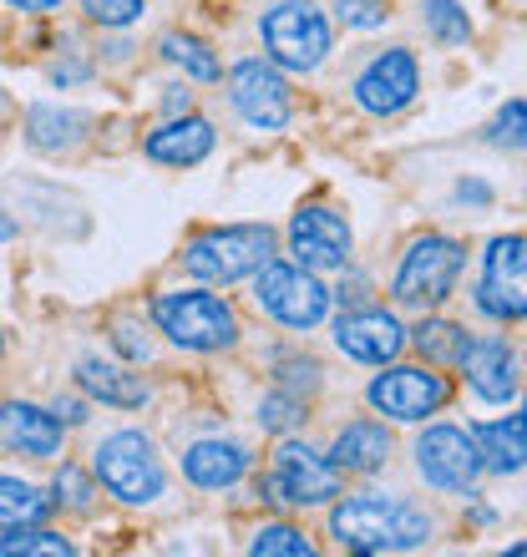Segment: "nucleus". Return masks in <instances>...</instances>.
I'll return each instance as SVG.
<instances>
[{
  "mask_svg": "<svg viewBox=\"0 0 527 557\" xmlns=\"http://www.w3.org/2000/svg\"><path fill=\"white\" fill-rule=\"evenodd\" d=\"M249 553H254V557H264V553L309 557V553H315V543H309V537H305V532H299V528H290V522H269V528H259V532H254Z\"/></svg>",
  "mask_w": 527,
  "mask_h": 557,
  "instance_id": "obj_29",
  "label": "nucleus"
},
{
  "mask_svg": "<svg viewBox=\"0 0 527 557\" xmlns=\"http://www.w3.org/2000/svg\"><path fill=\"white\" fill-rule=\"evenodd\" d=\"M91 471H97V482L118 502H127V507L158 502L162 486H168L158 446H152L143 431H112V436L97 446V456H91Z\"/></svg>",
  "mask_w": 527,
  "mask_h": 557,
  "instance_id": "obj_4",
  "label": "nucleus"
},
{
  "mask_svg": "<svg viewBox=\"0 0 527 557\" xmlns=\"http://www.w3.org/2000/svg\"><path fill=\"white\" fill-rule=\"evenodd\" d=\"M527 421L523 416H507V421H492V425H471V441L482 451V467L487 471H523V456H527Z\"/></svg>",
  "mask_w": 527,
  "mask_h": 557,
  "instance_id": "obj_22",
  "label": "nucleus"
},
{
  "mask_svg": "<svg viewBox=\"0 0 527 557\" xmlns=\"http://www.w3.org/2000/svg\"><path fill=\"white\" fill-rule=\"evenodd\" d=\"M416 471H421L426 486L437 492H467L477 476H482V451L471 441V425H426L421 441H416Z\"/></svg>",
  "mask_w": 527,
  "mask_h": 557,
  "instance_id": "obj_10",
  "label": "nucleus"
},
{
  "mask_svg": "<svg viewBox=\"0 0 527 557\" xmlns=\"http://www.w3.org/2000/svg\"><path fill=\"white\" fill-rule=\"evenodd\" d=\"M91 497H97V486H91V476L82 467H66L57 471V502L61 507H72V512H91Z\"/></svg>",
  "mask_w": 527,
  "mask_h": 557,
  "instance_id": "obj_31",
  "label": "nucleus"
},
{
  "mask_svg": "<svg viewBox=\"0 0 527 557\" xmlns=\"http://www.w3.org/2000/svg\"><path fill=\"white\" fill-rule=\"evenodd\" d=\"M456 198L462 203H492V188L487 183H456Z\"/></svg>",
  "mask_w": 527,
  "mask_h": 557,
  "instance_id": "obj_38",
  "label": "nucleus"
},
{
  "mask_svg": "<svg viewBox=\"0 0 527 557\" xmlns=\"http://www.w3.org/2000/svg\"><path fill=\"white\" fill-rule=\"evenodd\" d=\"M162 57L173 61V66H183L193 82H219L223 76L213 46L198 41V36H188V30H168V36H162Z\"/></svg>",
  "mask_w": 527,
  "mask_h": 557,
  "instance_id": "obj_25",
  "label": "nucleus"
},
{
  "mask_svg": "<svg viewBox=\"0 0 527 557\" xmlns=\"http://www.w3.org/2000/svg\"><path fill=\"white\" fill-rule=\"evenodd\" d=\"M523 234L492 238L482 259V284H477V309L492 320H523L527 299H523Z\"/></svg>",
  "mask_w": 527,
  "mask_h": 557,
  "instance_id": "obj_14",
  "label": "nucleus"
},
{
  "mask_svg": "<svg viewBox=\"0 0 527 557\" xmlns=\"http://www.w3.org/2000/svg\"><path fill=\"white\" fill-rule=\"evenodd\" d=\"M87 76H91L87 61H66V66H57V72H51V82H57V87H76V82H87Z\"/></svg>",
  "mask_w": 527,
  "mask_h": 557,
  "instance_id": "obj_37",
  "label": "nucleus"
},
{
  "mask_svg": "<svg viewBox=\"0 0 527 557\" xmlns=\"http://www.w3.org/2000/svg\"><path fill=\"white\" fill-rule=\"evenodd\" d=\"M406 339H416V350H421L431 366H456L471 335L452 320H421L416 324V335H406Z\"/></svg>",
  "mask_w": 527,
  "mask_h": 557,
  "instance_id": "obj_26",
  "label": "nucleus"
},
{
  "mask_svg": "<svg viewBox=\"0 0 527 557\" xmlns=\"http://www.w3.org/2000/svg\"><path fill=\"white\" fill-rule=\"evenodd\" d=\"M82 11H87V21H97L102 30H122V26H132L147 5L143 0H82Z\"/></svg>",
  "mask_w": 527,
  "mask_h": 557,
  "instance_id": "obj_32",
  "label": "nucleus"
},
{
  "mask_svg": "<svg viewBox=\"0 0 527 557\" xmlns=\"http://www.w3.org/2000/svg\"><path fill=\"white\" fill-rule=\"evenodd\" d=\"M183 476L204 492H223V486H238L249 476V446L238 441H223V436H204L193 441L183 451Z\"/></svg>",
  "mask_w": 527,
  "mask_h": 557,
  "instance_id": "obj_18",
  "label": "nucleus"
},
{
  "mask_svg": "<svg viewBox=\"0 0 527 557\" xmlns=\"http://www.w3.org/2000/svg\"><path fill=\"white\" fill-rule=\"evenodd\" d=\"M76 381H82L87 396H97L102 406H118V411H137V406H147L143 375H132V370L112 366V360H97V355H87V360L76 366Z\"/></svg>",
  "mask_w": 527,
  "mask_h": 557,
  "instance_id": "obj_21",
  "label": "nucleus"
},
{
  "mask_svg": "<svg viewBox=\"0 0 527 557\" xmlns=\"http://www.w3.org/2000/svg\"><path fill=\"white\" fill-rule=\"evenodd\" d=\"M315 385H320V366H315V360H299V355H294V360L279 366V391L305 396V391H315Z\"/></svg>",
  "mask_w": 527,
  "mask_h": 557,
  "instance_id": "obj_34",
  "label": "nucleus"
},
{
  "mask_svg": "<svg viewBox=\"0 0 527 557\" xmlns=\"http://www.w3.org/2000/svg\"><path fill=\"white\" fill-rule=\"evenodd\" d=\"M355 107L370 112V117H395V112H406L416 102V91H421V66L410 51L391 46L381 57H370L355 76Z\"/></svg>",
  "mask_w": 527,
  "mask_h": 557,
  "instance_id": "obj_12",
  "label": "nucleus"
},
{
  "mask_svg": "<svg viewBox=\"0 0 527 557\" xmlns=\"http://www.w3.org/2000/svg\"><path fill=\"white\" fill-rule=\"evenodd\" d=\"M51 512V502L41 497V486L21 482V476H5L0 471V528H26V522H41Z\"/></svg>",
  "mask_w": 527,
  "mask_h": 557,
  "instance_id": "obj_24",
  "label": "nucleus"
},
{
  "mask_svg": "<svg viewBox=\"0 0 527 557\" xmlns=\"http://www.w3.org/2000/svg\"><path fill=\"white\" fill-rule=\"evenodd\" d=\"M254 299H259L264 314L279 320L284 330H315V324H324L335 294L324 289L315 269L274 264V259H269V264L259 269V278H254Z\"/></svg>",
  "mask_w": 527,
  "mask_h": 557,
  "instance_id": "obj_7",
  "label": "nucleus"
},
{
  "mask_svg": "<svg viewBox=\"0 0 527 557\" xmlns=\"http://www.w3.org/2000/svg\"><path fill=\"white\" fill-rule=\"evenodd\" d=\"M421 11H426V30H431L437 46H467L471 41V21L456 0H426Z\"/></svg>",
  "mask_w": 527,
  "mask_h": 557,
  "instance_id": "obj_28",
  "label": "nucleus"
},
{
  "mask_svg": "<svg viewBox=\"0 0 527 557\" xmlns=\"http://www.w3.org/2000/svg\"><path fill=\"white\" fill-rule=\"evenodd\" d=\"M213 127H208L204 117H173V122H162L158 133L147 137V158L152 162H162V168H193V162H204L208 152H213Z\"/></svg>",
  "mask_w": 527,
  "mask_h": 557,
  "instance_id": "obj_19",
  "label": "nucleus"
},
{
  "mask_svg": "<svg viewBox=\"0 0 527 557\" xmlns=\"http://www.w3.org/2000/svg\"><path fill=\"white\" fill-rule=\"evenodd\" d=\"M259 36L269 46V61L284 72H315L330 57V21L315 0H274L259 15Z\"/></svg>",
  "mask_w": 527,
  "mask_h": 557,
  "instance_id": "obj_5",
  "label": "nucleus"
},
{
  "mask_svg": "<svg viewBox=\"0 0 527 557\" xmlns=\"http://www.w3.org/2000/svg\"><path fill=\"white\" fill-rule=\"evenodd\" d=\"M431 512L406 497H385V492H366V497H345L330 512V537L345 553H416L431 543Z\"/></svg>",
  "mask_w": 527,
  "mask_h": 557,
  "instance_id": "obj_1",
  "label": "nucleus"
},
{
  "mask_svg": "<svg viewBox=\"0 0 527 557\" xmlns=\"http://www.w3.org/2000/svg\"><path fill=\"white\" fill-rule=\"evenodd\" d=\"M274 259V228L269 223H234V228H208L183 249V269L204 284H234L259 274Z\"/></svg>",
  "mask_w": 527,
  "mask_h": 557,
  "instance_id": "obj_3",
  "label": "nucleus"
},
{
  "mask_svg": "<svg viewBox=\"0 0 527 557\" xmlns=\"http://www.w3.org/2000/svg\"><path fill=\"white\" fill-rule=\"evenodd\" d=\"M0 553L5 557H72L76 547L61 537V532H46L36 528V522H26V528H11V537H0Z\"/></svg>",
  "mask_w": 527,
  "mask_h": 557,
  "instance_id": "obj_27",
  "label": "nucleus"
},
{
  "mask_svg": "<svg viewBox=\"0 0 527 557\" xmlns=\"http://www.w3.org/2000/svg\"><path fill=\"white\" fill-rule=\"evenodd\" d=\"M290 253L299 269H345L351 264V223L335 208L305 203L290 219Z\"/></svg>",
  "mask_w": 527,
  "mask_h": 557,
  "instance_id": "obj_13",
  "label": "nucleus"
},
{
  "mask_svg": "<svg viewBox=\"0 0 527 557\" xmlns=\"http://www.w3.org/2000/svg\"><path fill=\"white\" fill-rule=\"evenodd\" d=\"M462 264H467V253H462V244L446 234H426L416 238L406 249V259H401V269H395V305L401 309H437L452 299L456 278H462Z\"/></svg>",
  "mask_w": 527,
  "mask_h": 557,
  "instance_id": "obj_6",
  "label": "nucleus"
},
{
  "mask_svg": "<svg viewBox=\"0 0 527 557\" xmlns=\"http://www.w3.org/2000/svg\"><path fill=\"white\" fill-rule=\"evenodd\" d=\"M26 133H30V147H41V152H66V147H76V143H82V133H87V112L30 107Z\"/></svg>",
  "mask_w": 527,
  "mask_h": 557,
  "instance_id": "obj_23",
  "label": "nucleus"
},
{
  "mask_svg": "<svg viewBox=\"0 0 527 557\" xmlns=\"http://www.w3.org/2000/svg\"><path fill=\"white\" fill-rule=\"evenodd\" d=\"M456 366L467 370V385L492 406H507L517 396V350L498 335H477L467 339V350Z\"/></svg>",
  "mask_w": 527,
  "mask_h": 557,
  "instance_id": "obj_16",
  "label": "nucleus"
},
{
  "mask_svg": "<svg viewBox=\"0 0 527 557\" xmlns=\"http://www.w3.org/2000/svg\"><path fill=\"white\" fill-rule=\"evenodd\" d=\"M523 117H527V107L513 97V102L498 112V122H492V143L498 147H523Z\"/></svg>",
  "mask_w": 527,
  "mask_h": 557,
  "instance_id": "obj_35",
  "label": "nucleus"
},
{
  "mask_svg": "<svg viewBox=\"0 0 527 557\" xmlns=\"http://www.w3.org/2000/svg\"><path fill=\"white\" fill-rule=\"evenodd\" d=\"M335 345H340V355H351L360 366H391L395 355L406 350V324L395 320L391 309L355 305L351 314H340Z\"/></svg>",
  "mask_w": 527,
  "mask_h": 557,
  "instance_id": "obj_15",
  "label": "nucleus"
},
{
  "mask_svg": "<svg viewBox=\"0 0 527 557\" xmlns=\"http://www.w3.org/2000/svg\"><path fill=\"white\" fill-rule=\"evenodd\" d=\"M391 451H395V441L381 421H351L335 436V446H330V461H335L340 471L366 476V471H381L385 461H391Z\"/></svg>",
  "mask_w": 527,
  "mask_h": 557,
  "instance_id": "obj_20",
  "label": "nucleus"
},
{
  "mask_svg": "<svg viewBox=\"0 0 527 557\" xmlns=\"http://www.w3.org/2000/svg\"><path fill=\"white\" fill-rule=\"evenodd\" d=\"M188 107H193L188 87H168V112H188Z\"/></svg>",
  "mask_w": 527,
  "mask_h": 557,
  "instance_id": "obj_40",
  "label": "nucleus"
},
{
  "mask_svg": "<svg viewBox=\"0 0 527 557\" xmlns=\"http://www.w3.org/2000/svg\"><path fill=\"white\" fill-rule=\"evenodd\" d=\"M229 102H234V112L249 122L254 133H279L294 117L290 82L279 76V66H269L259 57L238 61L234 72H229Z\"/></svg>",
  "mask_w": 527,
  "mask_h": 557,
  "instance_id": "obj_9",
  "label": "nucleus"
},
{
  "mask_svg": "<svg viewBox=\"0 0 527 557\" xmlns=\"http://www.w3.org/2000/svg\"><path fill=\"white\" fill-rule=\"evenodd\" d=\"M299 421H305V396H294V391H269V396L259 400V425L264 431L284 436V431H294Z\"/></svg>",
  "mask_w": 527,
  "mask_h": 557,
  "instance_id": "obj_30",
  "label": "nucleus"
},
{
  "mask_svg": "<svg viewBox=\"0 0 527 557\" xmlns=\"http://www.w3.org/2000/svg\"><path fill=\"white\" fill-rule=\"evenodd\" d=\"M152 320L177 350H198V355H213V350H229L238 339V314L229 299L208 289H173V294H158L152 305Z\"/></svg>",
  "mask_w": 527,
  "mask_h": 557,
  "instance_id": "obj_2",
  "label": "nucleus"
},
{
  "mask_svg": "<svg viewBox=\"0 0 527 557\" xmlns=\"http://www.w3.org/2000/svg\"><path fill=\"white\" fill-rule=\"evenodd\" d=\"M15 11H30V15H46V11H61V0H11Z\"/></svg>",
  "mask_w": 527,
  "mask_h": 557,
  "instance_id": "obj_39",
  "label": "nucleus"
},
{
  "mask_svg": "<svg viewBox=\"0 0 527 557\" xmlns=\"http://www.w3.org/2000/svg\"><path fill=\"white\" fill-rule=\"evenodd\" d=\"M0 355H5V339H0Z\"/></svg>",
  "mask_w": 527,
  "mask_h": 557,
  "instance_id": "obj_42",
  "label": "nucleus"
},
{
  "mask_svg": "<svg viewBox=\"0 0 527 557\" xmlns=\"http://www.w3.org/2000/svg\"><path fill=\"white\" fill-rule=\"evenodd\" d=\"M51 416H57V421L61 425H82V421H87V406H82V400H76V396H66V400H51Z\"/></svg>",
  "mask_w": 527,
  "mask_h": 557,
  "instance_id": "obj_36",
  "label": "nucleus"
},
{
  "mask_svg": "<svg viewBox=\"0 0 527 557\" xmlns=\"http://www.w3.org/2000/svg\"><path fill=\"white\" fill-rule=\"evenodd\" d=\"M366 400L391 421H426L452 400V381L437 375L431 366H391L385 375L370 381Z\"/></svg>",
  "mask_w": 527,
  "mask_h": 557,
  "instance_id": "obj_11",
  "label": "nucleus"
},
{
  "mask_svg": "<svg viewBox=\"0 0 527 557\" xmlns=\"http://www.w3.org/2000/svg\"><path fill=\"white\" fill-rule=\"evenodd\" d=\"M61 436H66V425L46 406H30V400H5L0 406V446L5 451L46 461V456H61Z\"/></svg>",
  "mask_w": 527,
  "mask_h": 557,
  "instance_id": "obj_17",
  "label": "nucleus"
},
{
  "mask_svg": "<svg viewBox=\"0 0 527 557\" xmlns=\"http://www.w3.org/2000/svg\"><path fill=\"white\" fill-rule=\"evenodd\" d=\"M340 476L345 471L330 456L309 451L299 441H279L264 486H269V502H284V507H324L330 497H340Z\"/></svg>",
  "mask_w": 527,
  "mask_h": 557,
  "instance_id": "obj_8",
  "label": "nucleus"
},
{
  "mask_svg": "<svg viewBox=\"0 0 527 557\" xmlns=\"http://www.w3.org/2000/svg\"><path fill=\"white\" fill-rule=\"evenodd\" d=\"M11 238H15V219L0 208V244H11Z\"/></svg>",
  "mask_w": 527,
  "mask_h": 557,
  "instance_id": "obj_41",
  "label": "nucleus"
},
{
  "mask_svg": "<svg viewBox=\"0 0 527 557\" xmlns=\"http://www.w3.org/2000/svg\"><path fill=\"white\" fill-rule=\"evenodd\" d=\"M335 15L355 30H381L385 26V0H335Z\"/></svg>",
  "mask_w": 527,
  "mask_h": 557,
  "instance_id": "obj_33",
  "label": "nucleus"
}]
</instances>
